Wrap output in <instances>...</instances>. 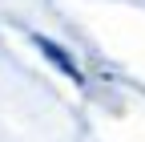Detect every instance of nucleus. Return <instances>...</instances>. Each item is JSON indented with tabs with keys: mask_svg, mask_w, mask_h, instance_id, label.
<instances>
[{
	"mask_svg": "<svg viewBox=\"0 0 145 142\" xmlns=\"http://www.w3.org/2000/svg\"><path fill=\"white\" fill-rule=\"evenodd\" d=\"M36 45H40V53H44V57H48L52 65L61 69L65 77H72V81H81V69H77V61H72V57H69V53H65V49H61L57 41H44V37H36Z\"/></svg>",
	"mask_w": 145,
	"mask_h": 142,
	"instance_id": "nucleus-1",
	"label": "nucleus"
}]
</instances>
